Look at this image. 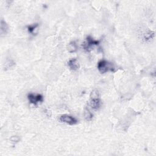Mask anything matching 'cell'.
I'll list each match as a JSON object with an SVG mask.
<instances>
[{
  "label": "cell",
  "instance_id": "5",
  "mask_svg": "<svg viewBox=\"0 0 156 156\" xmlns=\"http://www.w3.org/2000/svg\"><path fill=\"white\" fill-rule=\"evenodd\" d=\"M89 106L93 110H97L101 106V102L99 98H91Z\"/></svg>",
  "mask_w": 156,
  "mask_h": 156
},
{
  "label": "cell",
  "instance_id": "1",
  "mask_svg": "<svg viewBox=\"0 0 156 156\" xmlns=\"http://www.w3.org/2000/svg\"><path fill=\"white\" fill-rule=\"evenodd\" d=\"M98 69L99 72L102 74L106 73L108 72H115L114 65L105 60H102L98 62Z\"/></svg>",
  "mask_w": 156,
  "mask_h": 156
},
{
  "label": "cell",
  "instance_id": "9",
  "mask_svg": "<svg viewBox=\"0 0 156 156\" xmlns=\"http://www.w3.org/2000/svg\"><path fill=\"white\" fill-rule=\"evenodd\" d=\"M84 117L87 121H91L93 118V114L87 108H86L84 110Z\"/></svg>",
  "mask_w": 156,
  "mask_h": 156
},
{
  "label": "cell",
  "instance_id": "3",
  "mask_svg": "<svg viewBox=\"0 0 156 156\" xmlns=\"http://www.w3.org/2000/svg\"><path fill=\"white\" fill-rule=\"evenodd\" d=\"M99 44L98 40H94L91 37H88L86 39V42L84 43V48L87 51H90L94 46H97Z\"/></svg>",
  "mask_w": 156,
  "mask_h": 156
},
{
  "label": "cell",
  "instance_id": "10",
  "mask_svg": "<svg viewBox=\"0 0 156 156\" xmlns=\"http://www.w3.org/2000/svg\"><path fill=\"white\" fill-rule=\"evenodd\" d=\"M37 27H38L37 24H32V25L29 26H28V28L29 32H30L31 34H36L35 31L37 29Z\"/></svg>",
  "mask_w": 156,
  "mask_h": 156
},
{
  "label": "cell",
  "instance_id": "7",
  "mask_svg": "<svg viewBox=\"0 0 156 156\" xmlns=\"http://www.w3.org/2000/svg\"><path fill=\"white\" fill-rule=\"evenodd\" d=\"M8 31V26L6 23L3 20L1 21V36H4Z\"/></svg>",
  "mask_w": 156,
  "mask_h": 156
},
{
  "label": "cell",
  "instance_id": "2",
  "mask_svg": "<svg viewBox=\"0 0 156 156\" xmlns=\"http://www.w3.org/2000/svg\"><path fill=\"white\" fill-rule=\"evenodd\" d=\"M28 98L29 102L35 106H37L39 103H41L43 101V97L39 94L29 93L28 95Z\"/></svg>",
  "mask_w": 156,
  "mask_h": 156
},
{
  "label": "cell",
  "instance_id": "8",
  "mask_svg": "<svg viewBox=\"0 0 156 156\" xmlns=\"http://www.w3.org/2000/svg\"><path fill=\"white\" fill-rule=\"evenodd\" d=\"M68 50L70 53H74L77 50V45L75 42H71L70 44L68 45Z\"/></svg>",
  "mask_w": 156,
  "mask_h": 156
},
{
  "label": "cell",
  "instance_id": "6",
  "mask_svg": "<svg viewBox=\"0 0 156 156\" xmlns=\"http://www.w3.org/2000/svg\"><path fill=\"white\" fill-rule=\"evenodd\" d=\"M68 65L72 70L76 71L79 68V64L76 59H72L69 60Z\"/></svg>",
  "mask_w": 156,
  "mask_h": 156
},
{
  "label": "cell",
  "instance_id": "4",
  "mask_svg": "<svg viewBox=\"0 0 156 156\" xmlns=\"http://www.w3.org/2000/svg\"><path fill=\"white\" fill-rule=\"evenodd\" d=\"M60 121L62 123H65L70 125H74L77 123V121L75 118L68 115H62L60 117Z\"/></svg>",
  "mask_w": 156,
  "mask_h": 156
},
{
  "label": "cell",
  "instance_id": "11",
  "mask_svg": "<svg viewBox=\"0 0 156 156\" xmlns=\"http://www.w3.org/2000/svg\"><path fill=\"white\" fill-rule=\"evenodd\" d=\"M11 140L12 142H18L19 141V138L16 136H14L11 138Z\"/></svg>",
  "mask_w": 156,
  "mask_h": 156
}]
</instances>
